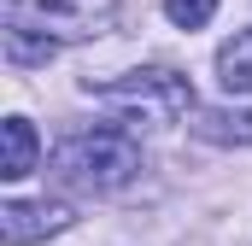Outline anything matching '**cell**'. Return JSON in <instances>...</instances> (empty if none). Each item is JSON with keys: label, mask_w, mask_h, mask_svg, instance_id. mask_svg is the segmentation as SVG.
I'll return each mask as SVG.
<instances>
[{"label": "cell", "mask_w": 252, "mask_h": 246, "mask_svg": "<svg viewBox=\"0 0 252 246\" xmlns=\"http://www.w3.org/2000/svg\"><path fill=\"white\" fill-rule=\"evenodd\" d=\"M35 158H41V141H35L30 118H6L0 123V176L6 182H24L35 170Z\"/></svg>", "instance_id": "cell-5"}, {"label": "cell", "mask_w": 252, "mask_h": 246, "mask_svg": "<svg viewBox=\"0 0 252 246\" xmlns=\"http://www.w3.org/2000/svg\"><path fill=\"white\" fill-rule=\"evenodd\" d=\"M6 30H30L47 41H88L100 30H112L118 0H0Z\"/></svg>", "instance_id": "cell-2"}, {"label": "cell", "mask_w": 252, "mask_h": 246, "mask_svg": "<svg viewBox=\"0 0 252 246\" xmlns=\"http://www.w3.org/2000/svg\"><path fill=\"white\" fill-rule=\"evenodd\" d=\"M88 94H100L106 106H124V112H141V118L153 123H170V118H188L193 112V88L182 70H129V76H118V82H88Z\"/></svg>", "instance_id": "cell-3"}, {"label": "cell", "mask_w": 252, "mask_h": 246, "mask_svg": "<svg viewBox=\"0 0 252 246\" xmlns=\"http://www.w3.org/2000/svg\"><path fill=\"white\" fill-rule=\"evenodd\" d=\"M59 229H70V205H47V199H35V205H0V241L6 246L47 241Z\"/></svg>", "instance_id": "cell-4"}, {"label": "cell", "mask_w": 252, "mask_h": 246, "mask_svg": "<svg viewBox=\"0 0 252 246\" xmlns=\"http://www.w3.org/2000/svg\"><path fill=\"white\" fill-rule=\"evenodd\" d=\"M6 59L12 64H47L53 59V41L47 35H30V30H6Z\"/></svg>", "instance_id": "cell-8"}, {"label": "cell", "mask_w": 252, "mask_h": 246, "mask_svg": "<svg viewBox=\"0 0 252 246\" xmlns=\"http://www.w3.org/2000/svg\"><path fill=\"white\" fill-rule=\"evenodd\" d=\"M53 170H59L70 187H94V193H106V187H124L129 176L141 170V147L129 141L124 129H82V135L59 141Z\"/></svg>", "instance_id": "cell-1"}, {"label": "cell", "mask_w": 252, "mask_h": 246, "mask_svg": "<svg viewBox=\"0 0 252 246\" xmlns=\"http://www.w3.org/2000/svg\"><path fill=\"white\" fill-rule=\"evenodd\" d=\"M217 82L229 94H252V30H241L223 53H217Z\"/></svg>", "instance_id": "cell-6"}, {"label": "cell", "mask_w": 252, "mask_h": 246, "mask_svg": "<svg viewBox=\"0 0 252 246\" xmlns=\"http://www.w3.org/2000/svg\"><path fill=\"white\" fill-rule=\"evenodd\" d=\"M211 12H217V0H164V18H170V24H182V30L211 24Z\"/></svg>", "instance_id": "cell-9"}, {"label": "cell", "mask_w": 252, "mask_h": 246, "mask_svg": "<svg viewBox=\"0 0 252 246\" xmlns=\"http://www.w3.org/2000/svg\"><path fill=\"white\" fill-rule=\"evenodd\" d=\"M193 129L205 141H252V112H199Z\"/></svg>", "instance_id": "cell-7"}]
</instances>
